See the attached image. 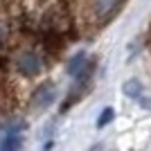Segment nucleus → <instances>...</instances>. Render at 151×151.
Segmentation results:
<instances>
[{"mask_svg": "<svg viewBox=\"0 0 151 151\" xmlns=\"http://www.w3.org/2000/svg\"><path fill=\"white\" fill-rule=\"evenodd\" d=\"M124 93L129 95V97H133V99H140V104H147V106H149V101L145 99V88H142V83H140L138 79H129V81L124 83Z\"/></svg>", "mask_w": 151, "mask_h": 151, "instance_id": "5", "label": "nucleus"}, {"mask_svg": "<svg viewBox=\"0 0 151 151\" xmlns=\"http://www.w3.org/2000/svg\"><path fill=\"white\" fill-rule=\"evenodd\" d=\"M117 7H120V0H93V12L101 23L111 18L117 12Z\"/></svg>", "mask_w": 151, "mask_h": 151, "instance_id": "4", "label": "nucleus"}, {"mask_svg": "<svg viewBox=\"0 0 151 151\" xmlns=\"http://www.w3.org/2000/svg\"><path fill=\"white\" fill-rule=\"evenodd\" d=\"M88 57L83 54V52H79V54H75V57L68 61V75L75 77V79H83V77L88 75Z\"/></svg>", "mask_w": 151, "mask_h": 151, "instance_id": "3", "label": "nucleus"}, {"mask_svg": "<svg viewBox=\"0 0 151 151\" xmlns=\"http://www.w3.org/2000/svg\"><path fill=\"white\" fill-rule=\"evenodd\" d=\"M23 145V138H20L18 131H9L0 142V151H18Z\"/></svg>", "mask_w": 151, "mask_h": 151, "instance_id": "6", "label": "nucleus"}, {"mask_svg": "<svg viewBox=\"0 0 151 151\" xmlns=\"http://www.w3.org/2000/svg\"><path fill=\"white\" fill-rule=\"evenodd\" d=\"M54 97H57V86L52 81H47V83H41V86L34 90L32 104H34V108H47L52 101H54Z\"/></svg>", "mask_w": 151, "mask_h": 151, "instance_id": "1", "label": "nucleus"}, {"mask_svg": "<svg viewBox=\"0 0 151 151\" xmlns=\"http://www.w3.org/2000/svg\"><path fill=\"white\" fill-rule=\"evenodd\" d=\"M16 65H18V70L23 72L25 77H36L38 72H41V59L34 54V52H23L18 57V61H16Z\"/></svg>", "mask_w": 151, "mask_h": 151, "instance_id": "2", "label": "nucleus"}, {"mask_svg": "<svg viewBox=\"0 0 151 151\" xmlns=\"http://www.w3.org/2000/svg\"><path fill=\"white\" fill-rule=\"evenodd\" d=\"M113 115H115L113 108H104V111L99 113V117H97V126H99V129H101V126H106L108 122L113 120Z\"/></svg>", "mask_w": 151, "mask_h": 151, "instance_id": "7", "label": "nucleus"}]
</instances>
